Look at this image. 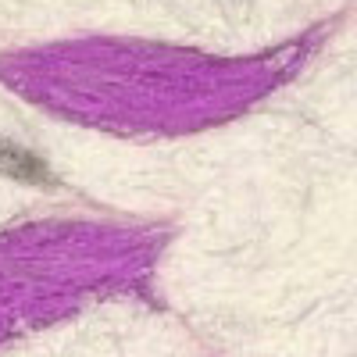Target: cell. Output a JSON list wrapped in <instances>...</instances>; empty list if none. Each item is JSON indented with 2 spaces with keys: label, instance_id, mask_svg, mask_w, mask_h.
Wrapping results in <instances>:
<instances>
[{
  "label": "cell",
  "instance_id": "1",
  "mask_svg": "<svg viewBox=\"0 0 357 357\" xmlns=\"http://www.w3.org/2000/svg\"><path fill=\"white\" fill-rule=\"evenodd\" d=\"M0 175L15 178V183H25V186H57L50 165L40 154L25 151V146H18L11 139H0Z\"/></svg>",
  "mask_w": 357,
  "mask_h": 357
}]
</instances>
